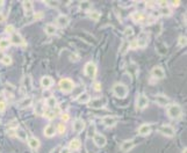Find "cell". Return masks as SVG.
Segmentation results:
<instances>
[{
	"instance_id": "11",
	"label": "cell",
	"mask_w": 187,
	"mask_h": 153,
	"mask_svg": "<svg viewBox=\"0 0 187 153\" xmlns=\"http://www.w3.org/2000/svg\"><path fill=\"white\" fill-rule=\"evenodd\" d=\"M119 121V118L116 117V116H111V115H108V116H105L103 118V123L108 128H112L114 127L116 123Z\"/></svg>"
},
{
	"instance_id": "3",
	"label": "cell",
	"mask_w": 187,
	"mask_h": 153,
	"mask_svg": "<svg viewBox=\"0 0 187 153\" xmlns=\"http://www.w3.org/2000/svg\"><path fill=\"white\" fill-rule=\"evenodd\" d=\"M58 86H59V89L63 93H71L73 91V88H75V83H73V81H72L71 79L64 78L59 81Z\"/></svg>"
},
{
	"instance_id": "46",
	"label": "cell",
	"mask_w": 187,
	"mask_h": 153,
	"mask_svg": "<svg viewBox=\"0 0 187 153\" xmlns=\"http://www.w3.org/2000/svg\"><path fill=\"white\" fill-rule=\"evenodd\" d=\"M7 135L9 137H15V129H8L7 130Z\"/></svg>"
},
{
	"instance_id": "45",
	"label": "cell",
	"mask_w": 187,
	"mask_h": 153,
	"mask_svg": "<svg viewBox=\"0 0 187 153\" xmlns=\"http://www.w3.org/2000/svg\"><path fill=\"white\" fill-rule=\"evenodd\" d=\"M158 5H159L160 8H164V7H169V2H167V1H159V2H158Z\"/></svg>"
},
{
	"instance_id": "37",
	"label": "cell",
	"mask_w": 187,
	"mask_h": 153,
	"mask_svg": "<svg viewBox=\"0 0 187 153\" xmlns=\"http://www.w3.org/2000/svg\"><path fill=\"white\" fill-rule=\"evenodd\" d=\"M45 4L48 5L49 7H52V8H57L58 6H59V1H52V0H48V1H45Z\"/></svg>"
},
{
	"instance_id": "2",
	"label": "cell",
	"mask_w": 187,
	"mask_h": 153,
	"mask_svg": "<svg viewBox=\"0 0 187 153\" xmlns=\"http://www.w3.org/2000/svg\"><path fill=\"white\" fill-rule=\"evenodd\" d=\"M183 114V110H181V107L177 103H172V105L167 106V115H169L170 118L172 119H178Z\"/></svg>"
},
{
	"instance_id": "32",
	"label": "cell",
	"mask_w": 187,
	"mask_h": 153,
	"mask_svg": "<svg viewBox=\"0 0 187 153\" xmlns=\"http://www.w3.org/2000/svg\"><path fill=\"white\" fill-rule=\"evenodd\" d=\"M11 45V42H9V39L7 38H1L0 39V49L1 50H5V49H7Z\"/></svg>"
},
{
	"instance_id": "44",
	"label": "cell",
	"mask_w": 187,
	"mask_h": 153,
	"mask_svg": "<svg viewBox=\"0 0 187 153\" xmlns=\"http://www.w3.org/2000/svg\"><path fill=\"white\" fill-rule=\"evenodd\" d=\"M5 109H6V102L1 99V100H0V113H4Z\"/></svg>"
},
{
	"instance_id": "8",
	"label": "cell",
	"mask_w": 187,
	"mask_h": 153,
	"mask_svg": "<svg viewBox=\"0 0 187 153\" xmlns=\"http://www.w3.org/2000/svg\"><path fill=\"white\" fill-rule=\"evenodd\" d=\"M93 142L98 147H103L107 143V139H106V137L103 135H101V133H95V135L93 136Z\"/></svg>"
},
{
	"instance_id": "40",
	"label": "cell",
	"mask_w": 187,
	"mask_h": 153,
	"mask_svg": "<svg viewBox=\"0 0 187 153\" xmlns=\"http://www.w3.org/2000/svg\"><path fill=\"white\" fill-rule=\"evenodd\" d=\"M134 34V29L131 27H127L125 29V37H128V36H133Z\"/></svg>"
},
{
	"instance_id": "48",
	"label": "cell",
	"mask_w": 187,
	"mask_h": 153,
	"mask_svg": "<svg viewBox=\"0 0 187 153\" xmlns=\"http://www.w3.org/2000/svg\"><path fill=\"white\" fill-rule=\"evenodd\" d=\"M61 118H62V121H64V122H66V121H69V115L67 114H62L61 115Z\"/></svg>"
},
{
	"instance_id": "7",
	"label": "cell",
	"mask_w": 187,
	"mask_h": 153,
	"mask_svg": "<svg viewBox=\"0 0 187 153\" xmlns=\"http://www.w3.org/2000/svg\"><path fill=\"white\" fill-rule=\"evenodd\" d=\"M158 131H159L162 135L166 136V137H173L174 133H176L174 129L171 127V125H162V127H159Z\"/></svg>"
},
{
	"instance_id": "42",
	"label": "cell",
	"mask_w": 187,
	"mask_h": 153,
	"mask_svg": "<svg viewBox=\"0 0 187 153\" xmlns=\"http://www.w3.org/2000/svg\"><path fill=\"white\" fill-rule=\"evenodd\" d=\"M1 63L5 64V65H9V64L12 63V58L9 57V56H7V55H5V57H4V59L1 61Z\"/></svg>"
},
{
	"instance_id": "21",
	"label": "cell",
	"mask_w": 187,
	"mask_h": 153,
	"mask_svg": "<svg viewBox=\"0 0 187 153\" xmlns=\"http://www.w3.org/2000/svg\"><path fill=\"white\" fill-rule=\"evenodd\" d=\"M131 19H133L135 22H144L145 20H147V16L144 15V14L142 13V12H135V13L131 14Z\"/></svg>"
},
{
	"instance_id": "29",
	"label": "cell",
	"mask_w": 187,
	"mask_h": 153,
	"mask_svg": "<svg viewBox=\"0 0 187 153\" xmlns=\"http://www.w3.org/2000/svg\"><path fill=\"white\" fill-rule=\"evenodd\" d=\"M44 31H45V34H48V35H55L56 31H57V28L53 26V25L49 23V25H45Z\"/></svg>"
},
{
	"instance_id": "41",
	"label": "cell",
	"mask_w": 187,
	"mask_h": 153,
	"mask_svg": "<svg viewBox=\"0 0 187 153\" xmlns=\"http://www.w3.org/2000/svg\"><path fill=\"white\" fill-rule=\"evenodd\" d=\"M136 6H137V12H142L143 9L147 7V2H144V1H141V2H138V4H136Z\"/></svg>"
},
{
	"instance_id": "14",
	"label": "cell",
	"mask_w": 187,
	"mask_h": 153,
	"mask_svg": "<svg viewBox=\"0 0 187 153\" xmlns=\"http://www.w3.org/2000/svg\"><path fill=\"white\" fill-rule=\"evenodd\" d=\"M56 22H57V25L59 27L65 28V27H67V25H69L70 20H69V18H67L66 15L62 14V15H58V16H57V19H56Z\"/></svg>"
},
{
	"instance_id": "27",
	"label": "cell",
	"mask_w": 187,
	"mask_h": 153,
	"mask_svg": "<svg viewBox=\"0 0 187 153\" xmlns=\"http://www.w3.org/2000/svg\"><path fill=\"white\" fill-rule=\"evenodd\" d=\"M80 146H81L80 140L78 139V138H76V139H72L71 142H70L69 149H70V151H71V150H73V151H78V150L80 149Z\"/></svg>"
},
{
	"instance_id": "39",
	"label": "cell",
	"mask_w": 187,
	"mask_h": 153,
	"mask_svg": "<svg viewBox=\"0 0 187 153\" xmlns=\"http://www.w3.org/2000/svg\"><path fill=\"white\" fill-rule=\"evenodd\" d=\"M65 130H66V127H65V124H64V123H59L57 129H56V131H58L59 133H62V135L65 132Z\"/></svg>"
},
{
	"instance_id": "36",
	"label": "cell",
	"mask_w": 187,
	"mask_h": 153,
	"mask_svg": "<svg viewBox=\"0 0 187 153\" xmlns=\"http://www.w3.org/2000/svg\"><path fill=\"white\" fill-rule=\"evenodd\" d=\"M159 13L162 14V15H164V16H169V15H171L172 11H171L170 7H164V8L159 9Z\"/></svg>"
},
{
	"instance_id": "47",
	"label": "cell",
	"mask_w": 187,
	"mask_h": 153,
	"mask_svg": "<svg viewBox=\"0 0 187 153\" xmlns=\"http://www.w3.org/2000/svg\"><path fill=\"white\" fill-rule=\"evenodd\" d=\"M61 150H62V146H56L55 149L50 151V153H61Z\"/></svg>"
},
{
	"instance_id": "16",
	"label": "cell",
	"mask_w": 187,
	"mask_h": 153,
	"mask_svg": "<svg viewBox=\"0 0 187 153\" xmlns=\"http://www.w3.org/2000/svg\"><path fill=\"white\" fill-rule=\"evenodd\" d=\"M155 101H156L159 106H169V103H170L169 97L163 95V94H158V95L155 96Z\"/></svg>"
},
{
	"instance_id": "51",
	"label": "cell",
	"mask_w": 187,
	"mask_h": 153,
	"mask_svg": "<svg viewBox=\"0 0 187 153\" xmlns=\"http://www.w3.org/2000/svg\"><path fill=\"white\" fill-rule=\"evenodd\" d=\"M179 5H180L179 1H172V6H173V7H178Z\"/></svg>"
},
{
	"instance_id": "23",
	"label": "cell",
	"mask_w": 187,
	"mask_h": 153,
	"mask_svg": "<svg viewBox=\"0 0 187 153\" xmlns=\"http://www.w3.org/2000/svg\"><path fill=\"white\" fill-rule=\"evenodd\" d=\"M28 145H29V147L31 150L36 151V150L40 147V140L37 139V138H35V137H30V138H28Z\"/></svg>"
},
{
	"instance_id": "30",
	"label": "cell",
	"mask_w": 187,
	"mask_h": 153,
	"mask_svg": "<svg viewBox=\"0 0 187 153\" xmlns=\"http://www.w3.org/2000/svg\"><path fill=\"white\" fill-rule=\"evenodd\" d=\"M47 106L49 107L50 109H53L55 107H57V101H56V99H55L53 96H50L49 99L47 100Z\"/></svg>"
},
{
	"instance_id": "49",
	"label": "cell",
	"mask_w": 187,
	"mask_h": 153,
	"mask_svg": "<svg viewBox=\"0 0 187 153\" xmlns=\"http://www.w3.org/2000/svg\"><path fill=\"white\" fill-rule=\"evenodd\" d=\"M61 153H71V151H70V149H69V147H62V150H61Z\"/></svg>"
},
{
	"instance_id": "22",
	"label": "cell",
	"mask_w": 187,
	"mask_h": 153,
	"mask_svg": "<svg viewBox=\"0 0 187 153\" xmlns=\"http://www.w3.org/2000/svg\"><path fill=\"white\" fill-rule=\"evenodd\" d=\"M77 101H78L79 103H89V101H91V96H89V93L81 92L79 95L77 96Z\"/></svg>"
},
{
	"instance_id": "5",
	"label": "cell",
	"mask_w": 187,
	"mask_h": 153,
	"mask_svg": "<svg viewBox=\"0 0 187 153\" xmlns=\"http://www.w3.org/2000/svg\"><path fill=\"white\" fill-rule=\"evenodd\" d=\"M106 99L105 97H98V99H94V100L89 101V107L92 108V109H101L103 106L106 105Z\"/></svg>"
},
{
	"instance_id": "20",
	"label": "cell",
	"mask_w": 187,
	"mask_h": 153,
	"mask_svg": "<svg viewBox=\"0 0 187 153\" xmlns=\"http://www.w3.org/2000/svg\"><path fill=\"white\" fill-rule=\"evenodd\" d=\"M56 135V128L53 124H49V125H47L44 129V136L45 137H48V138H51L53 136Z\"/></svg>"
},
{
	"instance_id": "50",
	"label": "cell",
	"mask_w": 187,
	"mask_h": 153,
	"mask_svg": "<svg viewBox=\"0 0 187 153\" xmlns=\"http://www.w3.org/2000/svg\"><path fill=\"white\" fill-rule=\"evenodd\" d=\"M94 88H95V91H101V85L99 83H94Z\"/></svg>"
},
{
	"instance_id": "54",
	"label": "cell",
	"mask_w": 187,
	"mask_h": 153,
	"mask_svg": "<svg viewBox=\"0 0 187 153\" xmlns=\"http://www.w3.org/2000/svg\"><path fill=\"white\" fill-rule=\"evenodd\" d=\"M42 16H43V14H42V13H40V14H37V15H35V18H36V19H40V18H42Z\"/></svg>"
},
{
	"instance_id": "43",
	"label": "cell",
	"mask_w": 187,
	"mask_h": 153,
	"mask_svg": "<svg viewBox=\"0 0 187 153\" xmlns=\"http://www.w3.org/2000/svg\"><path fill=\"white\" fill-rule=\"evenodd\" d=\"M5 31H6L7 34H11V35H12L13 33H15V31H14V27L12 26V25H9V26L6 27V29H5Z\"/></svg>"
},
{
	"instance_id": "28",
	"label": "cell",
	"mask_w": 187,
	"mask_h": 153,
	"mask_svg": "<svg viewBox=\"0 0 187 153\" xmlns=\"http://www.w3.org/2000/svg\"><path fill=\"white\" fill-rule=\"evenodd\" d=\"M44 103L42 102V101H40V102H37L35 106V114L36 115H39V116H41V115H43L44 114Z\"/></svg>"
},
{
	"instance_id": "9",
	"label": "cell",
	"mask_w": 187,
	"mask_h": 153,
	"mask_svg": "<svg viewBox=\"0 0 187 153\" xmlns=\"http://www.w3.org/2000/svg\"><path fill=\"white\" fill-rule=\"evenodd\" d=\"M151 75L155 79H157V80L163 79L165 77L164 69H163V67H160V66H155V67H153V69L151 70Z\"/></svg>"
},
{
	"instance_id": "31",
	"label": "cell",
	"mask_w": 187,
	"mask_h": 153,
	"mask_svg": "<svg viewBox=\"0 0 187 153\" xmlns=\"http://www.w3.org/2000/svg\"><path fill=\"white\" fill-rule=\"evenodd\" d=\"M128 49H129V42L128 41H123L120 47V53L121 55H125Z\"/></svg>"
},
{
	"instance_id": "13",
	"label": "cell",
	"mask_w": 187,
	"mask_h": 153,
	"mask_svg": "<svg viewBox=\"0 0 187 153\" xmlns=\"http://www.w3.org/2000/svg\"><path fill=\"white\" fill-rule=\"evenodd\" d=\"M31 103H33V99H31L30 96H28V97H25V99H22V100L19 102L18 108L19 109H26L28 107H30Z\"/></svg>"
},
{
	"instance_id": "25",
	"label": "cell",
	"mask_w": 187,
	"mask_h": 153,
	"mask_svg": "<svg viewBox=\"0 0 187 153\" xmlns=\"http://www.w3.org/2000/svg\"><path fill=\"white\" fill-rule=\"evenodd\" d=\"M15 137H18L20 140L22 142H27L28 137H27V132L23 129H15Z\"/></svg>"
},
{
	"instance_id": "24",
	"label": "cell",
	"mask_w": 187,
	"mask_h": 153,
	"mask_svg": "<svg viewBox=\"0 0 187 153\" xmlns=\"http://www.w3.org/2000/svg\"><path fill=\"white\" fill-rule=\"evenodd\" d=\"M52 79L50 78V77H43V78L41 79V85H42V87L45 88V89H48V88H50L51 86H52Z\"/></svg>"
},
{
	"instance_id": "35",
	"label": "cell",
	"mask_w": 187,
	"mask_h": 153,
	"mask_svg": "<svg viewBox=\"0 0 187 153\" xmlns=\"http://www.w3.org/2000/svg\"><path fill=\"white\" fill-rule=\"evenodd\" d=\"M100 16H101V14L99 13L98 11H92L89 13V19L93 20V21H98L99 19H100Z\"/></svg>"
},
{
	"instance_id": "52",
	"label": "cell",
	"mask_w": 187,
	"mask_h": 153,
	"mask_svg": "<svg viewBox=\"0 0 187 153\" xmlns=\"http://www.w3.org/2000/svg\"><path fill=\"white\" fill-rule=\"evenodd\" d=\"M4 21H5V15L0 12V22H4Z\"/></svg>"
},
{
	"instance_id": "33",
	"label": "cell",
	"mask_w": 187,
	"mask_h": 153,
	"mask_svg": "<svg viewBox=\"0 0 187 153\" xmlns=\"http://www.w3.org/2000/svg\"><path fill=\"white\" fill-rule=\"evenodd\" d=\"M79 6L83 11H89V9L92 8V4L89 1H81Z\"/></svg>"
},
{
	"instance_id": "6",
	"label": "cell",
	"mask_w": 187,
	"mask_h": 153,
	"mask_svg": "<svg viewBox=\"0 0 187 153\" xmlns=\"http://www.w3.org/2000/svg\"><path fill=\"white\" fill-rule=\"evenodd\" d=\"M148 103H149V100H148V97L144 95V94H139V95L137 96L136 106H137V108L139 110H143L144 108H147Z\"/></svg>"
},
{
	"instance_id": "38",
	"label": "cell",
	"mask_w": 187,
	"mask_h": 153,
	"mask_svg": "<svg viewBox=\"0 0 187 153\" xmlns=\"http://www.w3.org/2000/svg\"><path fill=\"white\" fill-rule=\"evenodd\" d=\"M178 44H179V47H185V45L187 44L186 36H184V35L180 36V37H179V39H178Z\"/></svg>"
},
{
	"instance_id": "10",
	"label": "cell",
	"mask_w": 187,
	"mask_h": 153,
	"mask_svg": "<svg viewBox=\"0 0 187 153\" xmlns=\"http://www.w3.org/2000/svg\"><path fill=\"white\" fill-rule=\"evenodd\" d=\"M134 146H135V142L133 139H127V140H123L120 145V150L122 152H128L130 150L134 149Z\"/></svg>"
},
{
	"instance_id": "53",
	"label": "cell",
	"mask_w": 187,
	"mask_h": 153,
	"mask_svg": "<svg viewBox=\"0 0 187 153\" xmlns=\"http://www.w3.org/2000/svg\"><path fill=\"white\" fill-rule=\"evenodd\" d=\"M4 57H5V53L4 52H1V51H0V61H2V59H4Z\"/></svg>"
},
{
	"instance_id": "55",
	"label": "cell",
	"mask_w": 187,
	"mask_h": 153,
	"mask_svg": "<svg viewBox=\"0 0 187 153\" xmlns=\"http://www.w3.org/2000/svg\"><path fill=\"white\" fill-rule=\"evenodd\" d=\"M2 6H4V1H1V0H0V9H1Z\"/></svg>"
},
{
	"instance_id": "26",
	"label": "cell",
	"mask_w": 187,
	"mask_h": 153,
	"mask_svg": "<svg viewBox=\"0 0 187 153\" xmlns=\"http://www.w3.org/2000/svg\"><path fill=\"white\" fill-rule=\"evenodd\" d=\"M22 7L25 9V13L26 15H30L33 13V2L31 1H23Z\"/></svg>"
},
{
	"instance_id": "4",
	"label": "cell",
	"mask_w": 187,
	"mask_h": 153,
	"mask_svg": "<svg viewBox=\"0 0 187 153\" xmlns=\"http://www.w3.org/2000/svg\"><path fill=\"white\" fill-rule=\"evenodd\" d=\"M84 72L89 78H94L95 74H97V66H95V64L92 63V61L87 63V64L85 65Z\"/></svg>"
},
{
	"instance_id": "19",
	"label": "cell",
	"mask_w": 187,
	"mask_h": 153,
	"mask_svg": "<svg viewBox=\"0 0 187 153\" xmlns=\"http://www.w3.org/2000/svg\"><path fill=\"white\" fill-rule=\"evenodd\" d=\"M22 87L26 89L27 92H29L31 88H33L30 75H25V77H23V79H22Z\"/></svg>"
},
{
	"instance_id": "1",
	"label": "cell",
	"mask_w": 187,
	"mask_h": 153,
	"mask_svg": "<svg viewBox=\"0 0 187 153\" xmlns=\"http://www.w3.org/2000/svg\"><path fill=\"white\" fill-rule=\"evenodd\" d=\"M113 94L116 97H120V99H125V96L128 95V87L123 85V83H114L113 86Z\"/></svg>"
},
{
	"instance_id": "18",
	"label": "cell",
	"mask_w": 187,
	"mask_h": 153,
	"mask_svg": "<svg viewBox=\"0 0 187 153\" xmlns=\"http://www.w3.org/2000/svg\"><path fill=\"white\" fill-rule=\"evenodd\" d=\"M151 131H152V128L150 124H142L141 127L138 128V133L141 136H148Z\"/></svg>"
},
{
	"instance_id": "17",
	"label": "cell",
	"mask_w": 187,
	"mask_h": 153,
	"mask_svg": "<svg viewBox=\"0 0 187 153\" xmlns=\"http://www.w3.org/2000/svg\"><path fill=\"white\" fill-rule=\"evenodd\" d=\"M72 129L76 132H81L85 129V122L83 119H76L72 124Z\"/></svg>"
},
{
	"instance_id": "56",
	"label": "cell",
	"mask_w": 187,
	"mask_h": 153,
	"mask_svg": "<svg viewBox=\"0 0 187 153\" xmlns=\"http://www.w3.org/2000/svg\"><path fill=\"white\" fill-rule=\"evenodd\" d=\"M186 152H187V150H186V149H184V150H183V153H186Z\"/></svg>"
},
{
	"instance_id": "12",
	"label": "cell",
	"mask_w": 187,
	"mask_h": 153,
	"mask_svg": "<svg viewBox=\"0 0 187 153\" xmlns=\"http://www.w3.org/2000/svg\"><path fill=\"white\" fill-rule=\"evenodd\" d=\"M9 42L15 44V45H23V44H25V41H23L22 36L20 35L19 33H13V34L11 35Z\"/></svg>"
},
{
	"instance_id": "34",
	"label": "cell",
	"mask_w": 187,
	"mask_h": 153,
	"mask_svg": "<svg viewBox=\"0 0 187 153\" xmlns=\"http://www.w3.org/2000/svg\"><path fill=\"white\" fill-rule=\"evenodd\" d=\"M45 117L48 118V119H53V118L56 117V114H55V110H51V109H47L44 110V114H43Z\"/></svg>"
},
{
	"instance_id": "15",
	"label": "cell",
	"mask_w": 187,
	"mask_h": 153,
	"mask_svg": "<svg viewBox=\"0 0 187 153\" xmlns=\"http://www.w3.org/2000/svg\"><path fill=\"white\" fill-rule=\"evenodd\" d=\"M136 43H137V48H145L149 43V39L148 36L145 34H141V36L138 37V39H136Z\"/></svg>"
}]
</instances>
